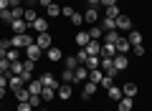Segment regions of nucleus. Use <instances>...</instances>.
I'll use <instances>...</instances> for the list:
<instances>
[{
	"instance_id": "1",
	"label": "nucleus",
	"mask_w": 152,
	"mask_h": 111,
	"mask_svg": "<svg viewBox=\"0 0 152 111\" xmlns=\"http://www.w3.org/2000/svg\"><path fill=\"white\" fill-rule=\"evenodd\" d=\"M33 43H36V38L28 36V33H20V36H13L10 38V46L13 48H28V46H33Z\"/></svg>"
},
{
	"instance_id": "2",
	"label": "nucleus",
	"mask_w": 152,
	"mask_h": 111,
	"mask_svg": "<svg viewBox=\"0 0 152 111\" xmlns=\"http://www.w3.org/2000/svg\"><path fill=\"white\" fill-rule=\"evenodd\" d=\"M41 56H46V51H41L36 43L26 48V58H28V61H33V63H38V61H41Z\"/></svg>"
},
{
	"instance_id": "3",
	"label": "nucleus",
	"mask_w": 152,
	"mask_h": 111,
	"mask_svg": "<svg viewBox=\"0 0 152 111\" xmlns=\"http://www.w3.org/2000/svg\"><path fill=\"white\" fill-rule=\"evenodd\" d=\"M56 91H58V99L61 101H69L71 96H74V83H61Z\"/></svg>"
},
{
	"instance_id": "4",
	"label": "nucleus",
	"mask_w": 152,
	"mask_h": 111,
	"mask_svg": "<svg viewBox=\"0 0 152 111\" xmlns=\"http://www.w3.org/2000/svg\"><path fill=\"white\" fill-rule=\"evenodd\" d=\"M31 30H36V33H48V18H41V15H38L36 23H31Z\"/></svg>"
},
{
	"instance_id": "5",
	"label": "nucleus",
	"mask_w": 152,
	"mask_h": 111,
	"mask_svg": "<svg viewBox=\"0 0 152 111\" xmlns=\"http://www.w3.org/2000/svg\"><path fill=\"white\" fill-rule=\"evenodd\" d=\"M36 46L41 48V51H48L51 48V33H38L36 36Z\"/></svg>"
},
{
	"instance_id": "6",
	"label": "nucleus",
	"mask_w": 152,
	"mask_h": 111,
	"mask_svg": "<svg viewBox=\"0 0 152 111\" xmlns=\"http://www.w3.org/2000/svg\"><path fill=\"white\" fill-rule=\"evenodd\" d=\"M41 83H43V89H58L61 86L53 73H41Z\"/></svg>"
},
{
	"instance_id": "7",
	"label": "nucleus",
	"mask_w": 152,
	"mask_h": 111,
	"mask_svg": "<svg viewBox=\"0 0 152 111\" xmlns=\"http://www.w3.org/2000/svg\"><path fill=\"white\" fill-rule=\"evenodd\" d=\"M23 86H26L23 76H13V73H8V89H10V91H18V89H23Z\"/></svg>"
},
{
	"instance_id": "8",
	"label": "nucleus",
	"mask_w": 152,
	"mask_h": 111,
	"mask_svg": "<svg viewBox=\"0 0 152 111\" xmlns=\"http://www.w3.org/2000/svg\"><path fill=\"white\" fill-rule=\"evenodd\" d=\"M10 28H13V33H15V36H20V33H28V28H31V25H28L23 18H15V20L10 23Z\"/></svg>"
},
{
	"instance_id": "9",
	"label": "nucleus",
	"mask_w": 152,
	"mask_h": 111,
	"mask_svg": "<svg viewBox=\"0 0 152 111\" xmlns=\"http://www.w3.org/2000/svg\"><path fill=\"white\" fill-rule=\"evenodd\" d=\"M84 51H86V56H102V43L99 41H89L86 46H84Z\"/></svg>"
},
{
	"instance_id": "10",
	"label": "nucleus",
	"mask_w": 152,
	"mask_h": 111,
	"mask_svg": "<svg viewBox=\"0 0 152 111\" xmlns=\"http://www.w3.org/2000/svg\"><path fill=\"white\" fill-rule=\"evenodd\" d=\"M26 89L31 91V96H41V91H43V83H41V78H33L26 83Z\"/></svg>"
},
{
	"instance_id": "11",
	"label": "nucleus",
	"mask_w": 152,
	"mask_h": 111,
	"mask_svg": "<svg viewBox=\"0 0 152 111\" xmlns=\"http://www.w3.org/2000/svg\"><path fill=\"white\" fill-rule=\"evenodd\" d=\"M132 106H134V99L132 96H122L117 101V111H132Z\"/></svg>"
},
{
	"instance_id": "12",
	"label": "nucleus",
	"mask_w": 152,
	"mask_h": 111,
	"mask_svg": "<svg viewBox=\"0 0 152 111\" xmlns=\"http://www.w3.org/2000/svg\"><path fill=\"white\" fill-rule=\"evenodd\" d=\"M84 20L91 23V25H96V20H99V8H86V13H84Z\"/></svg>"
},
{
	"instance_id": "13",
	"label": "nucleus",
	"mask_w": 152,
	"mask_h": 111,
	"mask_svg": "<svg viewBox=\"0 0 152 111\" xmlns=\"http://www.w3.org/2000/svg\"><path fill=\"white\" fill-rule=\"evenodd\" d=\"M127 66H129V58L122 56V53H117V56H114V68H117V71H124Z\"/></svg>"
},
{
	"instance_id": "14",
	"label": "nucleus",
	"mask_w": 152,
	"mask_h": 111,
	"mask_svg": "<svg viewBox=\"0 0 152 111\" xmlns=\"http://www.w3.org/2000/svg\"><path fill=\"white\" fill-rule=\"evenodd\" d=\"M46 58H48V61H53V63H56V61H61V58H64V53H61V48L51 46L48 51H46Z\"/></svg>"
},
{
	"instance_id": "15",
	"label": "nucleus",
	"mask_w": 152,
	"mask_h": 111,
	"mask_svg": "<svg viewBox=\"0 0 152 111\" xmlns=\"http://www.w3.org/2000/svg\"><path fill=\"white\" fill-rule=\"evenodd\" d=\"M117 30H127V33H129L132 30V20L127 15H119V18H117Z\"/></svg>"
},
{
	"instance_id": "16",
	"label": "nucleus",
	"mask_w": 152,
	"mask_h": 111,
	"mask_svg": "<svg viewBox=\"0 0 152 111\" xmlns=\"http://www.w3.org/2000/svg\"><path fill=\"white\" fill-rule=\"evenodd\" d=\"M61 83H76V71L64 68L61 71Z\"/></svg>"
},
{
	"instance_id": "17",
	"label": "nucleus",
	"mask_w": 152,
	"mask_h": 111,
	"mask_svg": "<svg viewBox=\"0 0 152 111\" xmlns=\"http://www.w3.org/2000/svg\"><path fill=\"white\" fill-rule=\"evenodd\" d=\"M132 51V46H129V41H127L124 36L119 38V41H117V53H122V56H127V53Z\"/></svg>"
},
{
	"instance_id": "18",
	"label": "nucleus",
	"mask_w": 152,
	"mask_h": 111,
	"mask_svg": "<svg viewBox=\"0 0 152 111\" xmlns=\"http://www.w3.org/2000/svg\"><path fill=\"white\" fill-rule=\"evenodd\" d=\"M13 94H15V101H18V104H26V101L31 99V91H28L26 86H23V89H18V91H13Z\"/></svg>"
},
{
	"instance_id": "19",
	"label": "nucleus",
	"mask_w": 152,
	"mask_h": 111,
	"mask_svg": "<svg viewBox=\"0 0 152 111\" xmlns=\"http://www.w3.org/2000/svg\"><path fill=\"white\" fill-rule=\"evenodd\" d=\"M99 25H102V30H104V33L117 30V20H112V18H104V15H102V23H99Z\"/></svg>"
},
{
	"instance_id": "20",
	"label": "nucleus",
	"mask_w": 152,
	"mask_h": 111,
	"mask_svg": "<svg viewBox=\"0 0 152 111\" xmlns=\"http://www.w3.org/2000/svg\"><path fill=\"white\" fill-rule=\"evenodd\" d=\"M84 81H89V68L86 66H79L76 68V83H84Z\"/></svg>"
},
{
	"instance_id": "21",
	"label": "nucleus",
	"mask_w": 152,
	"mask_h": 111,
	"mask_svg": "<svg viewBox=\"0 0 152 111\" xmlns=\"http://www.w3.org/2000/svg\"><path fill=\"white\" fill-rule=\"evenodd\" d=\"M122 13H119V5H109V8H104V18H112V20H117Z\"/></svg>"
},
{
	"instance_id": "22",
	"label": "nucleus",
	"mask_w": 152,
	"mask_h": 111,
	"mask_svg": "<svg viewBox=\"0 0 152 111\" xmlns=\"http://www.w3.org/2000/svg\"><path fill=\"white\" fill-rule=\"evenodd\" d=\"M127 41H129V46H140L142 43V33L140 30H129L127 33Z\"/></svg>"
},
{
	"instance_id": "23",
	"label": "nucleus",
	"mask_w": 152,
	"mask_h": 111,
	"mask_svg": "<svg viewBox=\"0 0 152 111\" xmlns=\"http://www.w3.org/2000/svg\"><path fill=\"white\" fill-rule=\"evenodd\" d=\"M89 41H91V38H89V30H81V33H76V46H79V48H84Z\"/></svg>"
},
{
	"instance_id": "24",
	"label": "nucleus",
	"mask_w": 152,
	"mask_h": 111,
	"mask_svg": "<svg viewBox=\"0 0 152 111\" xmlns=\"http://www.w3.org/2000/svg\"><path fill=\"white\" fill-rule=\"evenodd\" d=\"M102 56L114 58V56H117V46H114V43H104V46H102Z\"/></svg>"
},
{
	"instance_id": "25",
	"label": "nucleus",
	"mask_w": 152,
	"mask_h": 111,
	"mask_svg": "<svg viewBox=\"0 0 152 111\" xmlns=\"http://www.w3.org/2000/svg\"><path fill=\"white\" fill-rule=\"evenodd\" d=\"M96 89H99L96 83H91V81H86V86H84L81 96H84V99H89V96H94V94H96Z\"/></svg>"
},
{
	"instance_id": "26",
	"label": "nucleus",
	"mask_w": 152,
	"mask_h": 111,
	"mask_svg": "<svg viewBox=\"0 0 152 111\" xmlns=\"http://www.w3.org/2000/svg\"><path fill=\"white\" fill-rule=\"evenodd\" d=\"M104 78V71L102 68H94V71H89V81H91V83H96L99 86V81Z\"/></svg>"
},
{
	"instance_id": "27",
	"label": "nucleus",
	"mask_w": 152,
	"mask_h": 111,
	"mask_svg": "<svg viewBox=\"0 0 152 111\" xmlns=\"http://www.w3.org/2000/svg\"><path fill=\"white\" fill-rule=\"evenodd\" d=\"M61 15V5H56V3H51L48 8H46V18H58Z\"/></svg>"
},
{
	"instance_id": "28",
	"label": "nucleus",
	"mask_w": 152,
	"mask_h": 111,
	"mask_svg": "<svg viewBox=\"0 0 152 111\" xmlns=\"http://www.w3.org/2000/svg\"><path fill=\"white\" fill-rule=\"evenodd\" d=\"M107 94H109V99H112V101H119L122 96H124V94H122V89H119V86H112V89H107Z\"/></svg>"
},
{
	"instance_id": "29",
	"label": "nucleus",
	"mask_w": 152,
	"mask_h": 111,
	"mask_svg": "<svg viewBox=\"0 0 152 111\" xmlns=\"http://www.w3.org/2000/svg\"><path fill=\"white\" fill-rule=\"evenodd\" d=\"M79 66H81V63L76 61V56H69V58H64V68H71V71H76Z\"/></svg>"
},
{
	"instance_id": "30",
	"label": "nucleus",
	"mask_w": 152,
	"mask_h": 111,
	"mask_svg": "<svg viewBox=\"0 0 152 111\" xmlns=\"http://www.w3.org/2000/svg\"><path fill=\"white\" fill-rule=\"evenodd\" d=\"M23 71H26V68H23V61H10V73L13 76H20Z\"/></svg>"
},
{
	"instance_id": "31",
	"label": "nucleus",
	"mask_w": 152,
	"mask_h": 111,
	"mask_svg": "<svg viewBox=\"0 0 152 111\" xmlns=\"http://www.w3.org/2000/svg\"><path fill=\"white\" fill-rule=\"evenodd\" d=\"M122 94L134 99V96H137V83H124V86H122Z\"/></svg>"
},
{
	"instance_id": "32",
	"label": "nucleus",
	"mask_w": 152,
	"mask_h": 111,
	"mask_svg": "<svg viewBox=\"0 0 152 111\" xmlns=\"http://www.w3.org/2000/svg\"><path fill=\"white\" fill-rule=\"evenodd\" d=\"M89 38H91V41H99V38H104L102 25H91V30H89Z\"/></svg>"
},
{
	"instance_id": "33",
	"label": "nucleus",
	"mask_w": 152,
	"mask_h": 111,
	"mask_svg": "<svg viewBox=\"0 0 152 111\" xmlns=\"http://www.w3.org/2000/svg\"><path fill=\"white\" fill-rule=\"evenodd\" d=\"M119 33L117 30H109V33H104V43H114V46H117V41H119Z\"/></svg>"
},
{
	"instance_id": "34",
	"label": "nucleus",
	"mask_w": 152,
	"mask_h": 111,
	"mask_svg": "<svg viewBox=\"0 0 152 111\" xmlns=\"http://www.w3.org/2000/svg\"><path fill=\"white\" fill-rule=\"evenodd\" d=\"M36 18H38V15H36V8H28V10L23 13V20H26L28 25H31V23H36Z\"/></svg>"
},
{
	"instance_id": "35",
	"label": "nucleus",
	"mask_w": 152,
	"mask_h": 111,
	"mask_svg": "<svg viewBox=\"0 0 152 111\" xmlns=\"http://www.w3.org/2000/svg\"><path fill=\"white\" fill-rule=\"evenodd\" d=\"M0 18H3V23H13V20H15V15H13V8L0 10Z\"/></svg>"
},
{
	"instance_id": "36",
	"label": "nucleus",
	"mask_w": 152,
	"mask_h": 111,
	"mask_svg": "<svg viewBox=\"0 0 152 111\" xmlns=\"http://www.w3.org/2000/svg\"><path fill=\"white\" fill-rule=\"evenodd\" d=\"M99 61H102L99 56H89V58H86V63H84V66H86L89 71H94V68H99Z\"/></svg>"
},
{
	"instance_id": "37",
	"label": "nucleus",
	"mask_w": 152,
	"mask_h": 111,
	"mask_svg": "<svg viewBox=\"0 0 152 111\" xmlns=\"http://www.w3.org/2000/svg\"><path fill=\"white\" fill-rule=\"evenodd\" d=\"M3 58H8V61H20V48H10Z\"/></svg>"
},
{
	"instance_id": "38",
	"label": "nucleus",
	"mask_w": 152,
	"mask_h": 111,
	"mask_svg": "<svg viewBox=\"0 0 152 111\" xmlns=\"http://www.w3.org/2000/svg\"><path fill=\"white\" fill-rule=\"evenodd\" d=\"M41 99L43 101H53L56 99V89H43L41 91Z\"/></svg>"
},
{
	"instance_id": "39",
	"label": "nucleus",
	"mask_w": 152,
	"mask_h": 111,
	"mask_svg": "<svg viewBox=\"0 0 152 111\" xmlns=\"http://www.w3.org/2000/svg\"><path fill=\"white\" fill-rule=\"evenodd\" d=\"M99 86H102V89H112V86H114V76H107V73H104V78L99 81Z\"/></svg>"
},
{
	"instance_id": "40",
	"label": "nucleus",
	"mask_w": 152,
	"mask_h": 111,
	"mask_svg": "<svg viewBox=\"0 0 152 111\" xmlns=\"http://www.w3.org/2000/svg\"><path fill=\"white\" fill-rule=\"evenodd\" d=\"M69 20H71V23H74V25H76V28H79V25H81V23H84V13H74V15H71V18H69Z\"/></svg>"
},
{
	"instance_id": "41",
	"label": "nucleus",
	"mask_w": 152,
	"mask_h": 111,
	"mask_svg": "<svg viewBox=\"0 0 152 111\" xmlns=\"http://www.w3.org/2000/svg\"><path fill=\"white\" fill-rule=\"evenodd\" d=\"M86 58H89V56H86V51H84V48H79V51H76V61H79V63H86Z\"/></svg>"
},
{
	"instance_id": "42",
	"label": "nucleus",
	"mask_w": 152,
	"mask_h": 111,
	"mask_svg": "<svg viewBox=\"0 0 152 111\" xmlns=\"http://www.w3.org/2000/svg\"><path fill=\"white\" fill-rule=\"evenodd\" d=\"M0 73H10V61L0 58Z\"/></svg>"
},
{
	"instance_id": "43",
	"label": "nucleus",
	"mask_w": 152,
	"mask_h": 111,
	"mask_svg": "<svg viewBox=\"0 0 152 111\" xmlns=\"http://www.w3.org/2000/svg\"><path fill=\"white\" fill-rule=\"evenodd\" d=\"M10 48H13V46H10V41H0V56H5Z\"/></svg>"
},
{
	"instance_id": "44",
	"label": "nucleus",
	"mask_w": 152,
	"mask_h": 111,
	"mask_svg": "<svg viewBox=\"0 0 152 111\" xmlns=\"http://www.w3.org/2000/svg\"><path fill=\"white\" fill-rule=\"evenodd\" d=\"M41 101H43L41 96H31V99H28V104H31L33 109H38V106H41Z\"/></svg>"
},
{
	"instance_id": "45",
	"label": "nucleus",
	"mask_w": 152,
	"mask_h": 111,
	"mask_svg": "<svg viewBox=\"0 0 152 111\" xmlns=\"http://www.w3.org/2000/svg\"><path fill=\"white\" fill-rule=\"evenodd\" d=\"M74 8H71V5H66V8H61V15H66V18H71V15H74Z\"/></svg>"
},
{
	"instance_id": "46",
	"label": "nucleus",
	"mask_w": 152,
	"mask_h": 111,
	"mask_svg": "<svg viewBox=\"0 0 152 111\" xmlns=\"http://www.w3.org/2000/svg\"><path fill=\"white\" fill-rule=\"evenodd\" d=\"M15 111H36V109H33V106L26 101V104H18V109H15Z\"/></svg>"
},
{
	"instance_id": "47",
	"label": "nucleus",
	"mask_w": 152,
	"mask_h": 111,
	"mask_svg": "<svg viewBox=\"0 0 152 111\" xmlns=\"http://www.w3.org/2000/svg\"><path fill=\"white\" fill-rule=\"evenodd\" d=\"M132 51H134V56H145V46H142V43L140 46H132Z\"/></svg>"
},
{
	"instance_id": "48",
	"label": "nucleus",
	"mask_w": 152,
	"mask_h": 111,
	"mask_svg": "<svg viewBox=\"0 0 152 111\" xmlns=\"http://www.w3.org/2000/svg\"><path fill=\"white\" fill-rule=\"evenodd\" d=\"M0 89H8V73H0Z\"/></svg>"
},
{
	"instance_id": "49",
	"label": "nucleus",
	"mask_w": 152,
	"mask_h": 111,
	"mask_svg": "<svg viewBox=\"0 0 152 111\" xmlns=\"http://www.w3.org/2000/svg\"><path fill=\"white\" fill-rule=\"evenodd\" d=\"M33 66H36V63H33V61H23V68H26L28 73H33Z\"/></svg>"
},
{
	"instance_id": "50",
	"label": "nucleus",
	"mask_w": 152,
	"mask_h": 111,
	"mask_svg": "<svg viewBox=\"0 0 152 111\" xmlns=\"http://www.w3.org/2000/svg\"><path fill=\"white\" fill-rule=\"evenodd\" d=\"M99 5H102V8H109V5H117V0H102Z\"/></svg>"
},
{
	"instance_id": "51",
	"label": "nucleus",
	"mask_w": 152,
	"mask_h": 111,
	"mask_svg": "<svg viewBox=\"0 0 152 111\" xmlns=\"http://www.w3.org/2000/svg\"><path fill=\"white\" fill-rule=\"evenodd\" d=\"M8 5L10 8H20V0H8Z\"/></svg>"
},
{
	"instance_id": "52",
	"label": "nucleus",
	"mask_w": 152,
	"mask_h": 111,
	"mask_svg": "<svg viewBox=\"0 0 152 111\" xmlns=\"http://www.w3.org/2000/svg\"><path fill=\"white\" fill-rule=\"evenodd\" d=\"M89 3V8H99V3H102V0H86Z\"/></svg>"
},
{
	"instance_id": "53",
	"label": "nucleus",
	"mask_w": 152,
	"mask_h": 111,
	"mask_svg": "<svg viewBox=\"0 0 152 111\" xmlns=\"http://www.w3.org/2000/svg\"><path fill=\"white\" fill-rule=\"evenodd\" d=\"M51 3H53V0H38V5H43V8H48Z\"/></svg>"
},
{
	"instance_id": "54",
	"label": "nucleus",
	"mask_w": 152,
	"mask_h": 111,
	"mask_svg": "<svg viewBox=\"0 0 152 111\" xmlns=\"http://www.w3.org/2000/svg\"><path fill=\"white\" fill-rule=\"evenodd\" d=\"M5 8H10V5H8V0H0V10H5Z\"/></svg>"
},
{
	"instance_id": "55",
	"label": "nucleus",
	"mask_w": 152,
	"mask_h": 111,
	"mask_svg": "<svg viewBox=\"0 0 152 111\" xmlns=\"http://www.w3.org/2000/svg\"><path fill=\"white\" fill-rule=\"evenodd\" d=\"M3 96H5V89H0V99H3Z\"/></svg>"
},
{
	"instance_id": "56",
	"label": "nucleus",
	"mask_w": 152,
	"mask_h": 111,
	"mask_svg": "<svg viewBox=\"0 0 152 111\" xmlns=\"http://www.w3.org/2000/svg\"><path fill=\"white\" fill-rule=\"evenodd\" d=\"M36 111H48V109H36Z\"/></svg>"
},
{
	"instance_id": "57",
	"label": "nucleus",
	"mask_w": 152,
	"mask_h": 111,
	"mask_svg": "<svg viewBox=\"0 0 152 111\" xmlns=\"http://www.w3.org/2000/svg\"><path fill=\"white\" fill-rule=\"evenodd\" d=\"M28 3H38V0H28Z\"/></svg>"
},
{
	"instance_id": "58",
	"label": "nucleus",
	"mask_w": 152,
	"mask_h": 111,
	"mask_svg": "<svg viewBox=\"0 0 152 111\" xmlns=\"http://www.w3.org/2000/svg\"><path fill=\"white\" fill-rule=\"evenodd\" d=\"M0 23H3V18H0Z\"/></svg>"
},
{
	"instance_id": "59",
	"label": "nucleus",
	"mask_w": 152,
	"mask_h": 111,
	"mask_svg": "<svg viewBox=\"0 0 152 111\" xmlns=\"http://www.w3.org/2000/svg\"><path fill=\"white\" fill-rule=\"evenodd\" d=\"M0 58H3V56H0Z\"/></svg>"
}]
</instances>
